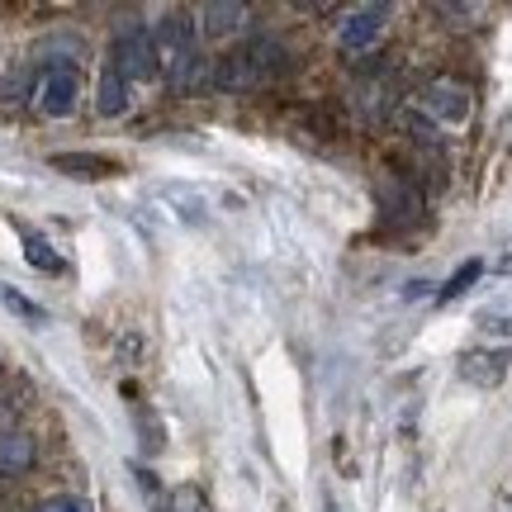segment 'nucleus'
<instances>
[{"label":"nucleus","instance_id":"f257e3e1","mask_svg":"<svg viewBox=\"0 0 512 512\" xmlns=\"http://www.w3.org/2000/svg\"><path fill=\"white\" fill-rule=\"evenodd\" d=\"M285 72H290V48L271 34H256V38H247L242 48L223 53L219 62H214L209 81L228 95H247V91L271 86L275 76H285Z\"/></svg>","mask_w":512,"mask_h":512},{"label":"nucleus","instance_id":"f03ea898","mask_svg":"<svg viewBox=\"0 0 512 512\" xmlns=\"http://www.w3.org/2000/svg\"><path fill=\"white\" fill-rule=\"evenodd\" d=\"M110 67L124 81H147V76L157 72V48H152V34H147L143 24H124L110 43Z\"/></svg>","mask_w":512,"mask_h":512},{"label":"nucleus","instance_id":"7ed1b4c3","mask_svg":"<svg viewBox=\"0 0 512 512\" xmlns=\"http://www.w3.org/2000/svg\"><path fill=\"white\" fill-rule=\"evenodd\" d=\"M384 19L389 10L384 5H361V10H347L342 24H337V43H342V53H366L370 43L384 34Z\"/></svg>","mask_w":512,"mask_h":512},{"label":"nucleus","instance_id":"20e7f679","mask_svg":"<svg viewBox=\"0 0 512 512\" xmlns=\"http://www.w3.org/2000/svg\"><path fill=\"white\" fill-rule=\"evenodd\" d=\"M422 110L437 114V119H446V124H465V119H470V91H465L460 81L437 76V81H427V86H422Z\"/></svg>","mask_w":512,"mask_h":512},{"label":"nucleus","instance_id":"39448f33","mask_svg":"<svg viewBox=\"0 0 512 512\" xmlns=\"http://www.w3.org/2000/svg\"><path fill=\"white\" fill-rule=\"evenodd\" d=\"M38 110L48 119H67L76 110V76L67 67H48L38 76Z\"/></svg>","mask_w":512,"mask_h":512},{"label":"nucleus","instance_id":"423d86ee","mask_svg":"<svg viewBox=\"0 0 512 512\" xmlns=\"http://www.w3.org/2000/svg\"><path fill=\"white\" fill-rule=\"evenodd\" d=\"M48 162H53V171L76 176V181H105V176H114V171H119V162H114V157H105V152H53Z\"/></svg>","mask_w":512,"mask_h":512},{"label":"nucleus","instance_id":"0eeeda50","mask_svg":"<svg viewBox=\"0 0 512 512\" xmlns=\"http://www.w3.org/2000/svg\"><path fill=\"white\" fill-rule=\"evenodd\" d=\"M375 195H380L384 219L408 223V219H418V214H422V195H418V190H413L408 181H399V176H384Z\"/></svg>","mask_w":512,"mask_h":512},{"label":"nucleus","instance_id":"6e6552de","mask_svg":"<svg viewBox=\"0 0 512 512\" xmlns=\"http://www.w3.org/2000/svg\"><path fill=\"white\" fill-rule=\"evenodd\" d=\"M508 366H512V351H465L460 356V375L470 384H484V389L503 384Z\"/></svg>","mask_w":512,"mask_h":512},{"label":"nucleus","instance_id":"1a4fd4ad","mask_svg":"<svg viewBox=\"0 0 512 512\" xmlns=\"http://www.w3.org/2000/svg\"><path fill=\"white\" fill-rule=\"evenodd\" d=\"M124 110H128V81L105 62V72L95 81V114L100 119H119Z\"/></svg>","mask_w":512,"mask_h":512},{"label":"nucleus","instance_id":"9d476101","mask_svg":"<svg viewBox=\"0 0 512 512\" xmlns=\"http://www.w3.org/2000/svg\"><path fill=\"white\" fill-rule=\"evenodd\" d=\"M34 437L29 432H0V475L5 479H15L24 475L29 465H34Z\"/></svg>","mask_w":512,"mask_h":512},{"label":"nucleus","instance_id":"9b49d317","mask_svg":"<svg viewBox=\"0 0 512 512\" xmlns=\"http://www.w3.org/2000/svg\"><path fill=\"white\" fill-rule=\"evenodd\" d=\"M200 29L209 38H219V34H238L242 24H247V5L242 0H214V5H204L200 10Z\"/></svg>","mask_w":512,"mask_h":512},{"label":"nucleus","instance_id":"f8f14e48","mask_svg":"<svg viewBox=\"0 0 512 512\" xmlns=\"http://www.w3.org/2000/svg\"><path fill=\"white\" fill-rule=\"evenodd\" d=\"M24 261H29V266H38V271H48V275L62 271V256L53 252V242L38 238V233H24Z\"/></svg>","mask_w":512,"mask_h":512},{"label":"nucleus","instance_id":"ddd939ff","mask_svg":"<svg viewBox=\"0 0 512 512\" xmlns=\"http://www.w3.org/2000/svg\"><path fill=\"white\" fill-rule=\"evenodd\" d=\"M0 299H5V309H10V313H19L24 323H38V328L48 323V309H38L34 299H24V294H19L15 285H0Z\"/></svg>","mask_w":512,"mask_h":512},{"label":"nucleus","instance_id":"4468645a","mask_svg":"<svg viewBox=\"0 0 512 512\" xmlns=\"http://www.w3.org/2000/svg\"><path fill=\"white\" fill-rule=\"evenodd\" d=\"M479 275H484V261H465V266H460L456 275H451V280H446V285H441V304H451V299H460V294L470 290V285H475Z\"/></svg>","mask_w":512,"mask_h":512},{"label":"nucleus","instance_id":"2eb2a0df","mask_svg":"<svg viewBox=\"0 0 512 512\" xmlns=\"http://www.w3.org/2000/svg\"><path fill=\"white\" fill-rule=\"evenodd\" d=\"M403 124H408V133H413L418 143H427V147H437V143H441V133H437L432 124H427V119H422L418 110H403Z\"/></svg>","mask_w":512,"mask_h":512},{"label":"nucleus","instance_id":"dca6fc26","mask_svg":"<svg viewBox=\"0 0 512 512\" xmlns=\"http://www.w3.org/2000/svg\"><path fill=\"white\" fill-rule=\"evenodd\" d=\"M38 512H91V503H86V498H76V494H53V498H43V503H38Z\"/></svg>","mask_w":512,"mask_h":512},{"label":"nucleus","instance_id":"f3484780","mask_svg":"<svg viewBox=\"0 0 512 512\" xmlns=\"http://www.w3.org/2000/svg\"><path fill=\"white\" fill-rule=\"evenodd\" d=\"M503 271H512V256H508V261H503Z\"/></svg>","mask_w":512,"mask_h":512}]
</instances>
